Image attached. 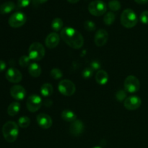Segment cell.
Returning <instances> with one entry per match:
<instances>
[{"instance_id":"6da1fadb","label":"cell","mask_w":148,"mask_h":148,"mask_svg":"<svg viewBox=\"0 0 148 148\" xmlns=\"http://www.w3.org/2000/svg\"><path fill=\"white\" fill-rule=\"evenodd\" d=\"M60 36L62 40L75 49H79L84 45V38L79 31L71 27H65L61 30Z\"/></svg>"},{"instance_id":"7a4b0ae2","label":"cell","mask_w":148,"mask_h":148,"mask_svg":"<svg viewBox=\"0 0 148 148\" xmlns=\"http://www.w3.org/2000/svg\"><path fill=\"white\" fill-rule=\"evenodd\" d=\"M2 134L8 143H14L18 137L19 126L14 121H9L2 127Z\"/></svg>"},{"instance_id":"3957f363","label":"cell","mask_w":148,"mask_h":148,"mask_svg":"<svg viewBox=\"0 0 148 148\" xmlns=\"http://www.w3.org/2000/svg\"><path fill=\"white\" fill-rule=\"evenodd\" d=\"M121 23L126 28H132L138 23V18L136 13L131 9H126L121 15Z\"/></svg>"},{"instance_id":"277c9868","label":"cell","mask_w":148,"mask_h":148,"mask_svg":"<svg viewBox=\"0 0 148 148\" xmlns=\"http://www.w3.org/2000/svg\"><path fill=\"white\" fill-rule=\"evenodd\" d=\"M45 48L41 43L38 42L33 43L28 49V56L31 60L40 61L44 57Z\"/></svg>"},{"instance_id":"5b68a950","label":"cell","mask_w":148,"mask_h":148,"mask_svg":"<svg viewBox=\"0 0 148 148\" xmlns=\"http://www.w3.org/2000/svg\"><path fill=\"white\" fill-rule=\"evenodd\" d=\"M88 11L95 17L102 16L107 11V5L102 0H94L88 5Z\"/></svg>"},{"instance_id":"8992f818","label":"cell","mask_w":148,"mask_h":148,"mask_svg":"<svg viewBox=\"0 0 148 148\" xmlns=\"http://www.w3.org/2000/svg\"><path fill=\"white\" fill-rule=\"evenodd\" d=\"M27 21V17L22 12H16L10 17L8 23L10 27L13 28H18L24 25Z\"/></svg>"},{"instance_id":"52a82bcc","label":"cell","mask_w":148,"mask_h":148,"mask_svg":"<svg viewBox=\"0 0 148 148\" xmlns=\"http://www.w3.org/2000/svg\"><path fill=\"white\" fill-rule=\"evenodd\" d=\"M58 89L61 94L65 96H72L76 90L75 85L69 79H63L59 82Z\"/></svg>"},{"instance_id":"ba28073f","label":"cell","mask_w":148,"mask_h":148,"mask_svg":"<svg viewBox=\"0 0 148 148\" xmlns=\"http://www.w3.org/2000/svg\"><path fill=\"white\" fill-rule=\"evenodd\" d=\"M124 90L130 93L137 92L140 88V82L138 78L134 75H130L124 81Z\"/></svg>"},{"instance_id":"9c48e42d","label":"cell","mask_w":148,"mask_h":148,"mask_svg":"<svg viewBox=\"0 0 148 148\" xmlns=\"http://www.w3.org/2000/svg\"><path fill=\"white\" fill-rule=\"evenodd\" d=\"M42 105V99L38 95H31L27 98L26 106L30 112L34 113L38 111Z\"/></svg>"},{"instance_id":"30bf717a","label":"cell","mask_w":148,"mask_h":148,"mask_svg":"<svg viewBox=\"0 0 148 148\" xmlns=\"http://www.w3.org/2000/svg\"><path fill=\"white\" fill-rule=\"evenodd\" d=\"M142 105V100L140 97L135 96H130L125 99L124 102V106L125 108H127L129 111H134L137 110L140 108Z\"/></svg>"},{"instance_id":"8fae6325","label":"cell","mask_w":148,"mask_h":148,"mask_svg":"<svg viewBox=\"0 0 148 148\" xmlns=\"http://www.w3.org/2000/svg\"><path fill=\"white\" fill-rule=\"evenodd\" d=\"M6 79L12 83H18L23 79L22 73L15 68L11 67L6 72Z\"/></svg>"},{"instance_id":"7c38bea8","label":"cell","mask_w":148,"mask_h":148,"mask_svg":"<svg viewBox=\"0 0 148 148\" xmlns=\"http://www.w3.org/2000/svg\"><path fill=\"white\" fill-rule=\"evenodd\" d=\"M108 33L105 29H99L95 33L94 41L98 47L103 46L108 40Z\"/></svg>"},{"instance_id":"4fadbf2b","label":"cell","mask_w":148,"mask_h":148,"mask_svg":"<svg viewBox=\"0 0 148 148\" xmlns=\"http://www.w3.org/2000/svg\"><path fill=\"white\" fill-rule=\"evenodd\" d=\"M10 95L17 101L23 100L26 96V90L22 85H16L10 88Z\"/></svg>"},{"instance_id":"5bb4252c","label":"cell","mask_w":148,"mask_h":148,"mask_svg":"<svg viewBox=\"0 0 148 148\" xmlns=\"http://www.w3.org/2000/svg\"><path fill=\"white\" fill-rule=\"evenodd\" d=\"M36 120H37L38 124L40 126L41 128L45 129H49L52 126V119L51 118L50 116L46 114H39L36 117Z\"/></svg>"},{"instance_id":"9a60e30c","label":"cell","mask_w":148,"mask_h":148,"mask_svg":"<svg viewBox=\"0 0 148 148\" xmlns=\"http://www.w3.org/2000/svg\"><path fill=\"white\" fill-rule=\"evenodd\" d=\"M85 130V126L80 120H75V121L72 122L70 127H69V132L72 135L77 137L83 133Z\"/></svg>"},{"instance_id":"2e32d148","label":"cell","mask_w":148,"mask_h":148,"mask_svg":"<svg viewBox=\"0 0 148 148\" xmlns=\"http://www.w3.org/2000/svg\"><path fill=\"white\" fill-rule=\"evenodd\" d=\"M60 42V36L56 33H51L46 37L45 43L46 47L49 49H54L59 45Z\"/></svg>"},{"instance_id":"e0dca14e","label":"cell","mask_w":148,"mask_h":148,"mask_svg":"<svg viewBox=\"0 0 148 148\" xmlns=\"http://www.w3.org/2000/svg\"><path fill=\"white\" fill-rule=\"evenodd\" d=\"M16 5L13 1H8L3 3L0 5V14H9L15 9Z\"/></svg>"},{"instance_id":"ac0fdd59","label":"cell","mask_w":148,"mask_h":148,"mask_svg":"<svg viewBox=\"0 0 148 148\" xmlns=\"http://www.w3.org/2000/svg\"><path fill=\"white\" fill-rule=\"evenodd\" d=\"M95 80L98 82L99 85H104L108 82V75L105 70H101L98 71L95 75Z\"/></svg>"},{"instance_id":"d6986e66","label":"cell","mask_w":148,"mask_h":148,"mask_svg":"<svg viewBox=\"0 0 148 148\" xmlns=\"http://www.w3.org/2000/svg\"><path fill=\"white\" fill-rule=\"evenodd\" d=\"M28 72L33 77H38L41 74V67L37 63H30L28 66Z\"/></svg>"},{"instance_id":"ffe728a7","label":"cell","mask_w":148,"mask_h":148,"mask_svg":"<svg viewBox=\"0 0 148 148\" xmlns=\"http://www.w3.org/2000/svg\"><path fill=\"white\" fill-rule=\"evenodd\" d=\"M62 118L66 122H73L77 120V116L71 110L65 109L62 112Z\"/></svg>"},{"instance_id":"44dd1931","label":"cell","mask_w":148,"mask_h":148,"mask_svg":"<svg viewBox=\"0 0 148 148\" xmlns=\"http://www.w3.org/2000/svg\"><path fill=\"white\" fill-rule=\"evenodd\" d=\"M20 110V103L18 102H13L10 104L7 108V114L10 116H14L19 113Z\"/></svg>"},{"instance_id":"7402d4cb","label":"cell","mask_w":148,"mask_h":148,"mask_svg":"<svg viewBox=\"0 0 148 148\" xmlns=\"http://www.w3.org/2000/svg\"><path fill=\"white\" fill-rule=\"evenodd\" d=\"M53 88L52 85L49 83H45L40 88V93L43 96L49 97L53 93Z\"/></svg>"},{"instance_id":"603a6c76","label":"cell","mask_w":148,"mask_h":148,"mask_svg":"<svg viewBox=\"0 0 148 148\" xmlns=\"http://www.w3.org/2000/svg\"><path fill=\"white\" fill-rule=\"evenodd\" d=\"M64 25V23H63V20H62L61 18L59 17H56V18L53 19L51 22V26L52 29H53L54 31H59V30H62V27H63Z\"/></svg>"},{"instance_id":"cb8c5ba5","label":"cell","mask_w":148,"mask_h":148,"mask_svg":"<svg viewBox=\"0 0 148 148\" xmlns=\"http://www.w3.org/2000/svg\"><path fill=\"white\" fill-rule=\"evenodd\" d=\"M116 19V15L112 12H108L105 14L103 17V22L106 25H111L114 23Z\"/></svg>"},{"instance_id":"d4e9b609","label":"cell","mask_w":148,"mask_h":148,"mask_svg":"<svg viewBox=\"0 0 148 148\" xmlns=\"http://www.w3.org/2000/svg\"><path fill=\"white\" fill-rule=\"evenodd\" d=\"M18 126L21 128H27L30 124V119L27 116H22L18 119Z\"/></svg>"},{"instance_id":"484cf974","label":"cell","mask_w":148,"mask_h":148,"mask_svg":"<svg viewBox=\"0 0 148 148\" xmlns=\"http://www.w3.org/2000/svg\"><path fill=\"white\" fill-rule=\"evenodd\" d=\"M108 7L111 11H119L121 9V4L119 0H111L108 2Z\"/></svg>"},{"instance_id":"4316f807","label":"cell","mask_w":148,"mask_h":148,"mask_svg":"<svg viewBox=\"0 0 148 148\" xmlns=\"http://www.w3.org/2000/svg\"><path fill=\"white\" fill-rule=\"evenodd\" d=\"M30 60L31 59H30L28 56L24 55V56H22L19 59V64L21 67H27L30 64Z\"/></svg>"},{"instance_id":"83f0119b","label":"cell","mask_w":148,"mask_h":148,"mask_svg":"<svg viewBox=\"0 0 148 148\" xmlns=\"http://www.w3.org/2000/svg\"><path fill=\"white\" fill-rule=\"evenodd\" d=\"M51 76L54 79H59L63 76V73L59 68H53L51 71Z\"/></svg>"},{"instance_id":"f1b7e54d","label":"cell","mask_w":148,"mask_h":148,"mask_svg":"<svg viewBox=\"0 0 148 148\" xmlns=\"http://www.w3.org/2000/svg\"><path fill=\"white\" fill-rule=\"evenodd\" d=\"M84 27L88 31H94L96 28V25L94 22L91 21V20H87L84 23Z\"/></svg>"},{"instance_id":"f546056e","label":"cell","mask_w":148,"mask_h":148,"mask_svg":"<svg viewBox=\"0 0 148 148\" xmlns=\"http://www.w3.org/2000/svg\"><path fill=\"white\" fill-rule=\"evenodd\" d=\"M92 74H93V70L90 67L85 68L82 72V77L85 79H90L92 76Z\"/></svg>"},{"instance_id":"4dcf8cb0","label":"cell","mask_w":148,"mask_h":148,"mask_svg":"<svg viewBox=\"0 0 148 148\" xmlns=\"http://www.w3.org/2000/svg\"><path fill=\"white\" fill-rule=\"evenodd\" d=\"M116 98L117 101H125V99L127 98V93H126V91L125 90H119L118 92L116 93Z\"/></svg>"},{"instance_id":"1f68e13d","label":"cell","mask_w":148,"mask_h":148,"mask_svg":"<svg viewBox=\"0 0 148 148\" xmlns=\"http://www.w3.org/2000/svg\"><path fill=\"white\" fill-rule=\"evenodd\" d=\"M140 20L142 23L148 25V10L143 12L140 16Z\"/></svg>"},{"instance_id":"d6a6232c","label":"cell","mask_w":148,"mask_h":148,"mask_svg":"<svg viewBox=\"0 0 148 148\" xmlns=\"http://www.w3.org/2000/svg\"><path fill=\"white\" fill-rule=\"evenodd\" d=\"M31 0H17V7L18 9L24 8L30 4Z\"/></svg>"},{"instance_id":"836d02e7","label":"cell","mask_w":148,"mask_h":148,"mask_svg":"<svg viewBox=\"0 0 148 148\" xmlns=\"http://www.w3.org/2000/svg\"><path fill=\"white\" fill-rule=\"evenodd\" d=\"M90 68L92 69V70H97L99 71L101 70V64L100 63V62L97 60L92 61L90 63Z\"/></svg>"},{"instance_id":"e575fe53","label":"cell","mask_w":148,"mask_h":148,"mask_svg":"<svg viewBox=\"0 0 148 148\" xmlns=\"http://www.w3.org/2000/svg\"><path fill=\"white\" fill-rule=\"evenodd\" d=\"M6 67H7V64H6V62L4 61L0 60V72H3L4 70H5Z\"/></svg>"},{"instance_id":"d590c367","label":"cell","mask_w":148,"mask_h":148,"mask_svg":"<svg viewBox=\"0 0 148 148\" xmlns=\"http://www.w3.org/2000/svg\"><path fill=\"white\" fill-rule=\"evenodd\" d=\"M134 1L139 4H145L148 3V0H134Z\"/></svg>"},{"instance_id":"8d00e7d4","label":"cell","mask_w":148,"mask_h":148,"mask_svg":"<svg viewBox=\"0 0 148 148\" xmlns=\"http://www.w3.org/2000/svg\"><path fill=\"white\" fill-rule=\"evenodd\" d=\"M48 0H33V2L36 3V4H44Z\"/></svg>"},{"instance_id":"74e56055","label":"cell","mask_w":148,"mask_h":148,"mask_svg":"<svg viewBox=\"0 0 148 148\" xmlns=\"http://www.w3.org/2000/svg\"><path fill=\"white\" fill-rule=\"evenodd\" d=\"M79 0H67L68 2L71 3V4H75V3H77Z\"/></svg>"},{"instance_id":"f35d334b","label":"cell","mask_w":148,"mask_h":148,"mask_svg":"<svg viewBox=\"0 0 148 148\" xmlns=\"http://www.w3.org/2000/svg\"><path fill=\"white\" fill-rule=\"evenodd\" d=\"M92 148H102V147H99V146H95V147H92Z\"/></svg>"}]
</instances>
